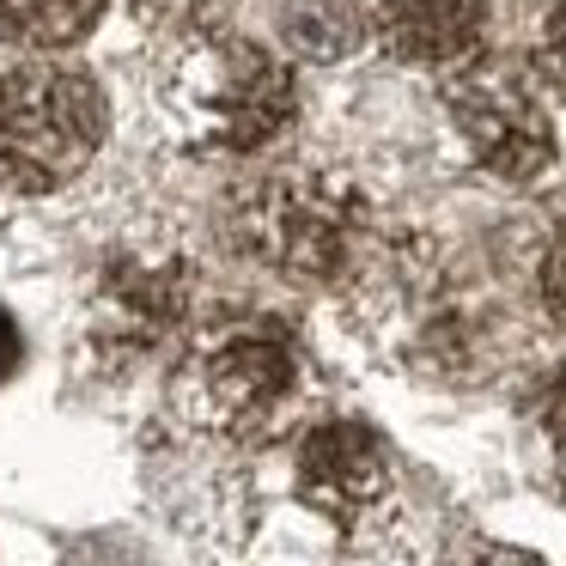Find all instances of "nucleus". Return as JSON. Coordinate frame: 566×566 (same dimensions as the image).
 Here are the masks:
<instances>
[{
	"label": "nucleus",
	"instance_id": "f257e3e1",
	"mask_svg": "<svg viewBox=\"0 0 566 566\" xmlns=\"http://www.w3.org/2000/svg\"><path fill=\"white\" fill-rule=\"evenodd\" d=\"M165 116L196 153H256L298 116L293 67L238 31H196L165 74Z\"/></svg>",
	"mask_w": 566,
	"mask_h": 566
},
{
	"label": "nucleus",
	"instance_id": "f03ea898",
	"mask_svg": "<svg viewBox=\"0 0 566 566\" xmlns=\"http://www.w3.org/2000/svg\"><path fill=\"white\" fill-rule=\"evenodd\" d=\"M104 92L62 62H19L0 74V184L19 196L67 189L104 147Z\"/></svg>",
	"mask_w": 566,
	"mask_h": 566
},
{
	"label": "nucleus",
	"instance_id": "7ed1b4c3",
	"mask_svg": "<svg viewBox=\"0 0 566 566\" xmlns=\"http://www.w3.org/2000/svg\"><path fill=\"white\" fill-rule=\"evenodd\" d=\"M298 390V347L274 317H232L196 335L184 371H177V402L196 427L244 439L262 432Z\"/></svg>",
	"mask_w": 566,
	"mask_h": 566
},
{
	"label": "nucleus",
	"instance_id": "20e7f679",
	"mask_svg": "<svg viewBox=\"0 0 566 566\" xmlns=\"http://www.w3.org/2000/svg\"><path fill=\"white\" fill-rule=\"evenodd\" d=\"M238 232L256 262L298 286H329L354 269V250L366 238V208L347 184L311 171L262 177L238 201Z\"/></svg>",
	"mask_w": 566,
	"mask_h": 566
},
{
	"label": "nucleus",
	"instance_id": "39448f33",
	"mask_svg": "<svg viewBox=\"0 0 566 566\" xmlns=\"http://www.w3.org/2000/svg\"><path fill=\"white\" fill-rule=\"evenodd\" d=\"M444 111H451L469 159L500 184H536V177H548L554 153H560L548 104L524 74L457 67L451 86H444Z\"/></svg>",
	"mask_w": 566,
	"mask_h": 566
},
{
	"label": "nucleus",
	"instance_id": "423d86ee",
	"mask_svg": "<svg viewBox=\"0 0 566 566\" xmlns=\"http://www.w3.org/2000/svg\"><path fill=\"white\" fill-rule=\"evenodd\" d=\"M298 493H305L317 512H329L335 524H359L390 500V451L371 427L359 420H323L298 439L293 457Z\"/></svg>",
	"mask_w": 566,
	"mask_h": 566
},
{
	"label": "nucleus",
	"instance_id": "0eeeda50",
	"mask_svg": "<svg viewBox=\"0 0 566 566\" xmlns=\"http://www.w3.org/2000/svg\"><path fill=\"white\" fill-rule=\"evenodd\" d=\"M371 38L408 67H469L488 38V0H366Z\"/></svg>",
	"mask_w": 566,
	"mask_h": 566
},
{
	"label": "nucleus",
	"instance_id": "6e6552de",
	"mask_svg": "<svg viewBox=\"0 0 566 566\" xmlns=\"http://www.w3.org/2000/svg\"><path fill=\"white\" fill-rule=\"evenodd\" d=\"M189 298V274L177 256H135L104 281L98 293V317L111 323L123 342H153L159 329H171L184 317Z\"/></svg>",
	"mask_w": 566,
	"mask_h": 566
},
{
	"label": "nucleus",
	"instance_id": "1a4fd4ad",
	"mask_svg": "<svg viewBox=\"0 0 566 566\" xmlns=\"http://www.w3.org/2000/svg\"><path fill=\"white\" fill-rule=\"evenodd\" d=\"M274 38L305 62H342L371 38L366 0H274Z\"/></svg>",
	"mask_w": 566,
	"mask_h": 566
},
{
	"label": "nucleus",
	"instance_id": "9d476101",
	"mask_svg": "<svg viewBox=\"0 0 566 566\" xmlns=\"http://www.w3.org/2000/svg\"><path fill=\"white\" fill-rule=\"evenodd\" d=\"M104 19V0H0V43L25 55H55Z\"/></svg>",
	"mask_w": 566,
	"mask_h": 566
},
{
	"label": "nucleus",
	"instance_id": "9b49d317",
	"mask_svg": "<svg viewBox=\"0 0 566 566\" xmlns=\"http://www.w3.org/2000/svg\"><path fill=\"white\" fill-rule=\"evenodd\" d=\"M530 432H536V451L548 463V475L566 488V366H554L536 384V396H530Z\"/></svg>",
	"mask_w": 566,
	"mask_h": 566
},
{
	"label": "nucleus",
	"instance_id": "f8f14e48",
	"mask_svg": "<svg viewBox=\"0 0 566 566\" xmlns=\"http://www.w3.org/2000/svg\"><path fill=\"white\" fill-rule=\"evenodd\" d=\"M536 298H542V311H548L554 323H566V226L542 244V256H536Z\"/></svg>",
	"mask_w": 566,
	"mask_h": 566
},
{
	"label": "nucleus",
	"instance_id": "ddd939ff",
	"mask_svg": "<svg viewBox=\"0 0 566 566\" xmlns=\"http://www.w3.org/2000/svg\"><path fill=\"white\" fill-rule=\"evenodd\" d=\"M542 67H548V80L566 86V0L542 19Z\"/></svg>",
	"mask_w": 566,
	"mask_h": 566
},
{
	"label": "nucleus",
	"instance_id": "4468645a",
	"mask_svg": "<svg viewBox=\"0 0 566 566\" xmlns=\"http://www.w3.org/2000/svg\"><path fill=\"white\" fill-rule=\"evenodd\" d=\"M19 354H25V342H19L13 317L0 311V378H13V371H19Z\"/></svg>",
	"mask_w": 566,
	"mask_h": 566
},
{
	"label": "nucleus",
	"instance_id": "2eb2a0df",
	"mask_svg": "<svg viewBox=\"0 0 566 566\" xmlns=\"http://www.w3.org/2000/svg\"><path fill=\"white\" fill-rule=\"evenodd\" d=\"M457 566H536V560L517 554V548H475L469 560H457Z\"/></svg>",
	"mask_w": 566,
	"mask_h": 566
}]
</instances>
